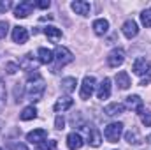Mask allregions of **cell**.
I'll use <instances>...</instances> for the list:
<instances>
[{
    "label": "cell",
    "mask_w": 151,
    "mask_h": 150,
    "mask_svg": "<svg viewBox=\"0 0 151 150\" xmlns=\"http://www.w3.org/2000/svg\"><path fill=\"white\" fill-rule=\"evenodd\" d=\"M44 92H46V83H44L42 76L39 74V73H32V74L28 76L27 85H25V95H27V99L32 101V103H39L42 99Z\"/></svg>",
    "instance_id": "1"
},
{
    "label": "cell",
    "mask_w": 151,
    "mask_h": 150,
    "mask_svg": "<svg viewBox=\"0 0 151 150\" xmlns=\"http://www.w3.org/2000/svg\"><path fill=\"white\" fill-rule=\"evenodd\" d=\"M123 124L121 122H113V124H109V125H106V129H104V138L109 141V143H118L119 141V138H121V134H123Z\"/></svg>",
    "instance_id": "2"
},
{
    "label": "cell",
    "mask_w": 151,
    "mask_h": 150,
    "mask_svg": "<svg viewBox=\"0 0 151 150\" xmlns=\"http://www.w3.org/2000/svg\"><path fill=\"white\" fill-rule=\"evenodd\" d=\"M53 55H55V60H56L58 67H63V66H67V64H70L74 60L72 51L69 48H65V46H56L55 51H53Z\"/></svg>",
    "instance_id": "3"
},
{
    "label": "cell",
    "mask_w": 151,
    "mask_h": 150,
    "mask_svg": "<svg viewBox=\"0 0 151 150\" xmlns=\"http://www.w3.org/2000/svg\"><path fill=\"white\" fill-rule=\"evenodd\" d=\"M95 88H97V79H95L93 76H84V79H83V83H81V88H79V97H81L83 101L90 99L91 94L95 92Z\"/></svg>",
    "instance_id": "4"
},
{
    "label": "cell",
    "mask_w": 151,
    "mask_h": 150,
    "mask_svg": "<svg viewBox=\"0 0 151 150\" xmlns=\"http://www.w3.org/2000/svg\"><path fill=\"white\" fill-rule=\"evenodd\" d=\"M32 11H34V2L25 0V2H19V4L16 5L14 16H16L18 20H23V18H28V16L32 14Z\"/></svg>",
    "instance_id": "5"
},
{
    "label": "cell",
    "mask_w": 151,
    "mask_h": 150,
    "mask_svg": "<svg viewBox=\"0 0 151 150\" xmlns=\"http://www.w3.org/2000/svg\"><path fill=\"white\" fill-rule=\"evenodd\" d=\"M123 62H125V51H123V50H119V48L113 50V51L107 55V66H109V67H113V69L119 67Z\"/></svg>",
    "instance_id": "6"
},
{
    "label": "cell",
    "mask_w": 151,
    "mask_h": 150,
    "mask_svg": "<svg viewBox=\"0 0 151 150\" xmlns=\"http://www.w3.org/2000/svg\"><path fill=\"white\" fill-rule=\"evenodd\" d=\"M37 64H40V62L32 57V53H27V55L23 57V60L19 62V69L28 71V73H35V71H37Z\"/></svg>",
    "instance_id": "7"
},
{
    "label": "cell",
    "mask_w": 151,
    "mask_h": 150,
    "mask_svg": "<svg viewBox=\"0 0 151 150\" xmlns=\"http://www.w3.org/2000/svg\"><path fill=\"white\" fill-rule=\"evenodd\" d=\"M47 138V131L46 129H34L27 134V141H30L32 145H39L42 141H46Z\"/></svg>",
    "instance_id": "8"
},
{
    "label": "cell",
    "mask_w": 151,
    "mask_h": 150,
    "mask_svg": "<svg viewBox=\"0 0 151 150\" xmlns=\"http://www.w3.org/2000/svg\"><path fill=\"white\" fill-rule=\"evenodd\" d=\"M121 32L127 39H134L137 34H139V25L134 21V20H127L121 27Z\"/></svg>",
    "instance_id": "9"
},
{
    "label": "cell",
    "mask_w": 151,
    "mask_h": 150,
    "mask_svg": "<svg viewBox=\"0 0 151 150\" xmlns=\"http://www.w3.org/2000/svg\"><path fill=\"white\" fill-rule=\"evenodd\" d=\"M70 9L74 11L76 14L88 16L90 11H91V5H90V2H86V0H74V2L70 4Z\"/></svg>",
    "instance_id": "10"
},
{
    "label": "cell",
    "mask_w": 151,
    "mask_h": 150,
    "mask_svg": "<svg viewBox=\"0 0 151 150\" xmlns=\"http://www.w3.org/2000/svg\"><path fill=\"white\" fill-rule=\"evenodd\" d=\"M28 37H30V34H28V30H27L25 27L18 25V27L12 28V41H14L16 44H25V42L28 41Z\"/></svg>",
    "instance_id": "11"
},
{
    "label": "cell",
    "mask_w": 151,
    "mask_h": 150,
    "mask_svg": "<svg viewBox=\"0 0 151 150\" xmlns=\"http://www.w3.org/2000/svg\"><path fill=\"white\" fill-rule=\"evenodd\" d=\"M111 95V79L109 78H104L100 85H97V97L99 99H109Z\"/></svg>",
    "instance_id": "12"
},
{
    "label": "cell",
    "mask_w": 151,
    "mask_h": 150,
    "mask_svg": "<svg viewBox=\"0 0 151 150\" xmlns=\"http://www.w3.org/2000/svg\"><path fill=\"white\" fill-rule=\"evenodd\" d=\"M83 145H84V140H83V136L79 133L74 131V133H70L67 136V147H69V150H79Z\"/></svg>",
    "instance_id": "13"
},
{
    "label": "cell",
    "mask_w": 151,
    "mask_h": 150,
    "mask_svg": "<svg viewBox=\"0 0 151 150\" xmlns=\"http://www.w3.org/2000/svg\"><path fill=\"white\" fill-rule=\"evenodd\" d=\"M123 106L127 110H130V111H141L142 110V99L139 95H128L125 99V104Z\"/></svg>",
    "instance_id": "14"
},
{
    "label": "cell",
    "mask_w": 151,
    "mask_h": 150,
    "mask_svg": "<svg viewBox=\"0 0 151 150\" xmlns=\"http://www.w3.org/2000/svg\"><path fill=\"white\" fill-rule=\"evenodd\" d=\"M151 69V64L146 62V58H137L135 62H134V67H132V71L135 73L137 76H144L148 74Z\"/></svg>",
    "instance_id": "15"
},
{
    "label": "cell",
    "mask_w": 151,
    "mask_h": 150,
    "mask_svg": "<svg viewBox=\"0 0 151 150\" xmlns=\"http://www.w3.org/2000/svg\"><path fill=\"white\" fill-rule=\"evenodd\" d=\"M114 79H116V85H118L119 90H127V88H130V85H132L130 76H128V73H125V71H119Z\"/></svg>",
    "instance_id": "16"
},
{
    "label": "cell",
    "mask_w": 151,
    "mask_h": 150,
    "mask_svg": "<svg viewBox=\"0 0 151 150\" xmlns=\"http://www.w3.org/2000/svg\"><path fill=\"white\" fill-rule=\"evenodd\" d=\"M74 106V99H70V97H60L56 103H55V111L60 113V111H67V110H70Z\"/></svg>",
    "instance_id": "17"
},
{
    "label": "cell",
    "mask_w": 151,
    "mask_h": 150,
    "mask_svg": "<svg viewBox=\"0 0 151 150\" xmlns=\"http://www.w3.org/2000/svg\"><path fill=\"white\" fill-rule=\"evenodd\" d=\"M107 30H109V21H107V20L99 18V20L93 21V32H95L97 36H106Z\"/></svg>",
    "instance_id": "18"
},
{
    "label": "cell",
    "mask_w": 151,
    "mask_h": 150,
    "mask_svg": "<svg viewBox=\"0 0 151 150\" xmlns=\"http://www.w3.org/2000/svg\"><path fill=\"white\" fill-rule=\"evenodd\" d=\"M37 57H39V62L40 64H51L53 60H55V55H53V51L51 50H47V48H39L37 50Z\"/></svg>",
    "instance_id": "19"
},
{
    "label": "cell",
    "mask_w": 151,
    "mask_h": 150,
    "mask_svg": "<svg viewBox=\"0 0 151 150\" xmlns=\"http://www.w3.org/2000/svg\"><path fill=\"white\" fill-rule=\"evenodd\" d=\"M123 111H125V106L121 103H111V104H107L104 108V113L107 117H118V115H121Z\"/></svg>",
    "instance_id": "20"
},
{
    "label": "cell",
    "mask_w": 151,
    "mask_h": 150,
    "mask_svg": "<svg viewBox=\"0 0 151 150\" xmlns=\"http://www.w3.org/2000/svg\"><path fill=\"white\" fill-rule=\"evenodd\" d=\"M88 143L91 145V147H100V143H102V136H100V133H99V129H95V127H91V129H88Z\"/></svg>",
    "instance_id": "21"
},
{
    "label": "cell",
    "mask_w": 151,
    "mask_h": 150,
    "mask_svg": "<svg viewBox=\"0 0 151 150\" xmlns=\"http://www.w3.org/2000/svg\"><path fill=\"white\" fill-rule=\"evenodd\" d=\"M44 34L47 36V39H51L53 42H56V41H60V39H62V30H60V28H56V27H53V25L46 27V28H44Z\"/></svg>",
    "instance_id": "22"
},
{
    "label": "cell",
    "mask_w": 151,
    "mask_h": 150,
    "mask_svg": "<svg viewBox=\"0 0 151 150\" xmlns=\"http://www.w3.org/2000/svg\"><path fill=\"white\" fill-rule=\"evenodd\" d=\"M125 140H127V143H130V145H139L142 140H141V134L135 131V129H130L128 133H125Z\"/></svg>",
    "instance_id": "23"
},
{
    "label": "cell",
    "mask_w": 151,
    "mask_h": 150,
    "mask_svg": "<svg viewBox=\"0 0 151 150\" xmlns=\"http://www.w3.org/2000/svg\"><path fill=\"white\" fill-rule=\"evenodd\" d=\"M76 85H77L76 78H63V79H62V90L67 92V94H72V92H74Z\"/></svg>",
    "instance_id": "24"
},
{
    "label": "cell",
    "mask_w": 151,
    "mask_h": 150,
    "mask_svg": "<svg viewBox=\"0 0 151 150\" xmlns=\"http://www.w3.org/2000/svg\"><path fill=\"white\" fill-rule=\"evenodd\" d=\"M37 117V110H35V106H27V108H23V111L19 113V118L21 120H34Z\"/></svg>",
    "instance_id": "25"
},
{
    "label": "cell",
    "mask_w": 151,
    "mask_h": 150,
    "mask_svg": "<svg viewBox=\"0 0 151 150\" xmlns=\"http://www.w3.org/2000/svg\"><path fill=\"white\" fill-rule=\"evenodd\" d=\"M56 147H58L56 140H47V141H42V143H39L35 150H56Z\"/></svg>",
    "instance_id": "26"
},
{
    "label": "cell",
    "mask_w": 151,
    "mask_h": 150,
    "mask_svg": "<svg viewBox=\"0 0 151 150\" xmlns=\"http://www.w3.org/2000/svg\"><path fill=\"white\" fill-rule=\"evenodd\" d=\"M141 23L146 28H151V9H146V11L141 12Z\"/></svg>",
    "instance_id": "27"
},
{
    "label": "cell",
    "mask_w": 151,
    "mask_h": 150,
    "mask_svg": "<svg viewBox=\"0 0 151 150\" xmlns=\"http://www.w3.org/2000/svg\"><path fill=\"white\" fill-rule=\"evenodd\" d=\"M139 115H141V122H142L146 127H151V111L150 110H144V108H142V110L139 111Z\"/></svg>",
    "instance_id": "28"
},
{
    "label": "cell",
    "mask_w": 151,
    "mask_h": 150,
    "mask_svg": "<svg viewBox=\"0 0 151 150\" xmlns=\"http://www.w3.org/2000/svg\"><path fill=\"white\" fill-rule=\"evenodd\" d=\"M7 32H9V23H7L5 20H2V21H0V39H5Z\"/></svg>",
    "instance_id": "29"
},
{
    "label": "cell",
    "mask_w": 151,
    "mask_h": 150,
    "mask_svg": "<svg viewBox=\"0 0 151 150\" xmlns=\"http://www.w3.org/2000/svg\"><path fill=\"white\" fill-rule=\"evenodd\" d=\"M5 71H7V74H14L16 71H19V66L14 64V62H7L5 64Z\"/></svg>",
    "instance_id": "30"
},
{
    "label": "cell",
    "mask_w": 151,
    "mask_h": 150,
    "mask_svg": "<svg viewBox=\"0 0 151 150\" xmlns=\"http://www.w3.org/2000/svg\"><path fill=\"white\" fill-rule=\"evenodd\" d=\"M55 127H56L58 131H62V129L65 127V118H63L62 115H56V118H55Z\"/></svg>",
    "instance_id": "31"
},
{
    "label": "cell",
    "mask_w": 151,
    "mask_h": 150,
    "mask_svg": "<svg viewBox=\"0 0 151 150\" xmlns=\"http://www.w3.org/2000/svg\"><path fill=\"white\" fill-rule=\"evenodd\" d=\"M4 106H5V85L0 79V108H4Z\"/></svg>",
    "instance_id": "32"
},
{
    "label": "cell",
    "mask_w": 151,
    "mask_h": 150,
    "mask_svg": "<svg viewBox=\"0 0 151 150\" xmlns=\"http://www.w3.org/2000/svg\"><path fill=\"white\" fill-rule=\"evenodd\" d=\"M11 7H12L11 0H0V12H7Z\"/></svg>",
    "instance_id": "33"
},
{
    "label": "cell",
    "mask_w": 151,
    "mask_h": 150,
    "mask_svg": "<svg viewBox=\"0 0 151 150\" xmlns=\"http://www.w3.org/2000/svg\"><path fill=\"white\" fill-rule=\"evenodd\" d=\"M35 5H37V7H40V9H47V7L51 5V2H49V0H40V2H37Z\"/></svg>",
    "instance_id": "34"
},
{
    "label": "cell",
    "mask_w": 151,
    "mask_h": 150,
    "mask_svg": "<svg viewBox=\"0 0 151 150\" xmlns=\"http://www.w3.org/2000/svg\"><path fill=\"white\" fill-rule=\"evenodd\" d=\"M14 94H16V101H18V103H19V101H23V99H21V88H19L18 85L14 87Z\"/></svg>",
    "instance_id": "35"
},
{
    "label": "cell",
    "mask_w": 151,
    "mask_h": 150,
    "mask_svg": "<svg viewBox=\"0 0 151 150\" xmlns=\"http://www.w3.org/2000/svg\"><path fill=\"white\" fill-rule=\"evenodd\" d=\"M14 150H28V149H27V145H23V143H16V145H14Z\"/></svg>",
    "instance_id": "36"
},
{
    "label": "cell",
    "mask_w": 151,
    "mask_h": 150,
    "mask_svg": "<svg viewBox=\"0 0 151 150\" xmlns=\"http://www.w3.org/2000/svg\"><path fill=\"white\" fill-rule=\"evenodd\" d=\"M0 150H2V149H0Z\"/></svg>",
    "instance_id": "37"
}]
</instances>
